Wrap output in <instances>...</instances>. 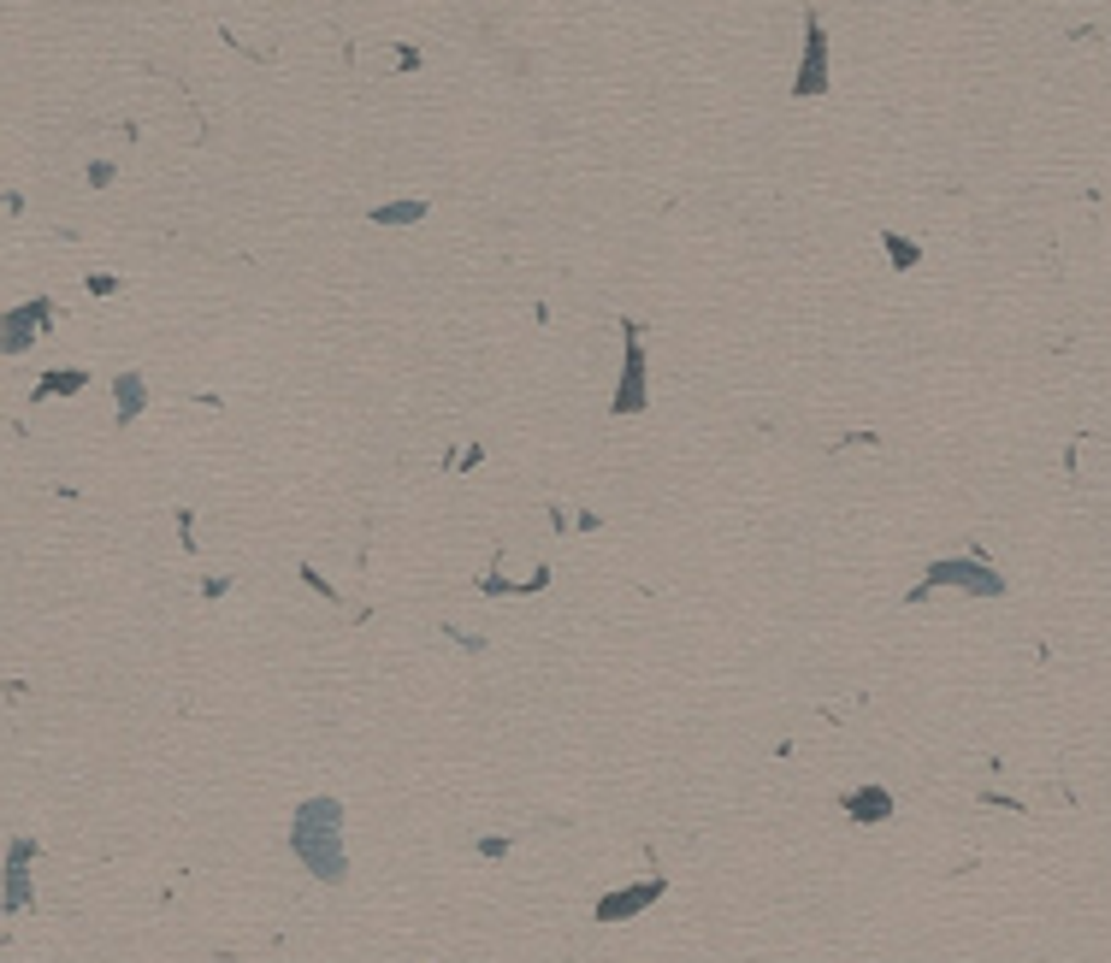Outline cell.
I'll return each instance as SVG.
<instances>
[{"label": "cell", "instance_id": "1", "mask_svg": "<svg viewBox=\"0 0 1111 963\" xmlns=\"http://www.w3.org/2000/svg\"><path fill=\"white\" fill-rule=\"evenodd\" d=\"M338 827H343V810L331 805V798H308V805L296 810V834H290V845H296V857L308 864V874H319V881H343Z\"/></svg>", "mask_w": 1111, "mask_h": 963}, {"label": "cell", "instance_id": "2", "mask_svg": "<svg viewBox=\"0 0 1111 963\" xmlns=\"http://www.w3.org/2000/svg\"><path fill=\"white\" fill-rule=\"evenodd\" d=\"M934 586H970L975 597H999V591H1005V579L993 574L982 556H970V562H934V567H928V579L916 586V597L934 591Z\"/></svg>", "mask_w": 1111, "mask_h": 963}, {"label": "cell", "instance_id": "3", "mask_svg": "<svg viewBox=\"0 0 1111 963\" xmlns=\"http://www.w3.org/2000/svg\"><path fill=\"white\" fill-rule=\"evenodd\" d=\"M645 408V355L639 343L627 349V373H621V390H616V414H639Z\"/></svg>", "mask_w": 1111, "mask_h": 963}, {"label": "cell", "instance_id": "4", "mask_svg": "<svg viewBox=\"0 0 1111 963\" xmlns=\"http://www.w3.org/2000/svg\"><path fill=\"white\" fill-rule=\"evenodd\" d=\"M663 893V881H639V886H627V893H616V899H604L597 904V916L604 923H621V916H633V911H645V904Z\"/></svg>", "mask_w": 1111, "mask_h": 963}, {"label": "cell", "instance_id": "5", "mask_svg": "<svg viewBox=\"0 0 1111 963\" xmlns=\"http://www.w3.org/2000/svg\"><path fill=\"white\" fill-rule=\"evenodd\" d=\"M845 810H852L857 822H887V815H893V798H887V786H864V792L845 798Z\"/></svg>", "mask_w": 1111, "mask_h": 963}, {"label": "cell", "instance_id": "6", "mask_svg": "<svg viewBox=\"0 0 1111 963\" xmlns=\"http://www.w3.org/2000/svg\"><path fill=\"white\" fill-rule=\"evenodd\" d=\"M24 864H31V845H12V864H7V904L19 911L31 899V881H24Z\"/></svg>", "mask_w": 1111, "mask_h": 963}]
</instances>
